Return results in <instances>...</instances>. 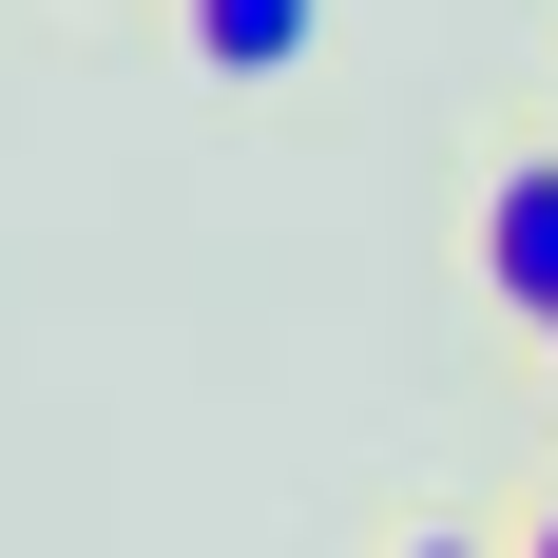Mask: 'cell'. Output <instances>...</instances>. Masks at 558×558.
<instances>
[{"label": "cell", "instance_id": "2", "mask_svg": "<svg viewBox=\"0 0 558 558\" xmlns=\"http://www.w3.org/2000/svg\"><path fill=\"white\" fill-rule=\"evenodd\" d=\"M173 20H193V77H231V97H251V77H289V58H308V20H328V0H173Z\"/></svg>", "mask_w": 558, "mask_h": 558}, {"label": "cell", "instance_id": "4", "mask_svg": "<svg viewBox=\"0 0 558 558\" xmlns=\"http://www.w3.org/2000/svg\"><path fill=\"white\" fill-rule=\"evenodd\" d=\"M539 558H558V501H539Z\"/></svg>", "mask_w": 558, "mask_h": 558}, {"label": "cell", "instance_id": "1", "mask_svg": "<svg viewBox=\"0 0 558 558\" xmlns=\"http://www.w3.org/2000/svg\"><path fill=\"white\" fill-rule=\"evenodd\" d=\"M482 289H501L520 328H558V155H520L482 193Z\"/></svg>", "mask_w": 558, "mask_h": 558}, {"label": "cell", "instance_id": "3", "mask_svg": "<svg viewBox=\"0 0 558 558\" xmlns=\"http://www.w3.org/2000/svg\"><path fill=\"white\" fill-rule=\"evenodd\" d=\"M539 404H558V328H539Z\"/></svg>", "mask_w": 558, "mask_h": 558}]
</instances>
